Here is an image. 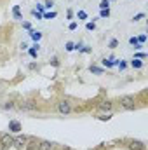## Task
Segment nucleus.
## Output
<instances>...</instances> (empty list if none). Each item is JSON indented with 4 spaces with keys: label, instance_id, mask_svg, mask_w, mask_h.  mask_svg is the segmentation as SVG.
<instances>
[{
    "label": "nucleus",
    "instance_id": "nucleus-1",
    "mask_svg": "<svg viewBox=\"0 0 148 150\" xmlns=\"http://www.w3.org/2000/svg\"><path fill=\"white\" fill-rule=\"evenodd\" d=\"M120 107L125 108V110H134L136 108V101L132 96H122L120 98Z\"/></svg>",
    "mask_w": 148,
    "mask_h": 150
},
{
    "label": "nucleus",
    "instance_id": "nucleus-2",
    "mask_svg": "<svg viewBox=\"0 0 148 150\" xmlns=\"http://www.w3.org/2000/svg\"><path fill=\"white\" fill-rule=\"evenodd\" d=\"M58 110H59L61 115H68V113L72 112V105H70V101H66V100L59 101V103H58Z\"/></svg>",
    "mask_w": 148,
    "mask_h": 150
},
{
    "label": "nucleus",
    "instance_id": "nucleus-3",
    "mask_svg": "<svg viewBox=\"0 0 148 150\" xmlns=\"http://www.w3.org/2000/svg\"><path fill=\"white\" fill-rule=\"evenodd\" d=\"M0 143H2V147H12L14 145V136L9 134V133H5V134L0 136Z\"/></svg>",
    "mask_w": 148,
    "mask_h": 150
},
{
    "label": "nucleus",
    "instance_id": "nucleus-4",
    "mask_svg": "<svg viewBox=\"0 0 148 150\" xmlns=\"http://www.w3.org/2000/svg\"><path fill=\"white\" fill-rule=\"evenodd\" d=\"M9 131H11V133H19V131H23L21 122H18V120H11V122H9Z\"/></svg>",
    "mask_w": 148,
    "mask_h": 150
},
{
    "label": "nucleus",
    "instance_id": "nucleus-5",
    "mask_svg": "<svg viewBox=\"0 0 148 150\" xmlns=\"http://www.w3.org/2000/svg\"><path fill=\"white\" fill-rule=\"evenodd\" d=\"M19 108H21V110H37V105L32 103V101H25V103L19 105Z\"/></svg>",
    "mask_w": 148,
    "mask_h": 150
},
{
    "label": "nucleus",
    "instance_id": "nucleus-6",
    "mask_svg": "<svg viewBox=\"0 0 148 150\" xmlns=\"http://www.w3.org/2000/svg\"><path fill=\"white\" fill-rule=\"evenodd\" d=\"M26 142H28V138H26V136H18V138H14V145H16V147H19V149H21V147H25V145H26Z\"/></svg>",
    "mask_w": 148,
    "mask_h": 150
},
{
    "label": "nucleus",
    "instance_id": "nucleus-7",
    "mask_svg": "<svg viewBox=\"0 0 148 150\" xmlns=\"http://www.w3.org/2000/svg\"><path fill=\"white\" fill-rule=\"evenodd\" d=\"M52 145H54L52 142H40L37 150H52Z\"/></svg>",
    "mask_w": 148,
    "mask_h": 150
},
{
    "label": "nucleus",
    "instance_id": "nucleus-8",
    "mask_svg": "<svg viewBox=\"0 0 148 150\" xmlns=\"http://www.w3.org/2000/svg\"><path fill=\"white\" fill-rule=\"evenodd\" d=\"M30 37L33 38L35 42H38V40L42 38V33H40V32H37V30H30Z\"/></svg>",
    "mask_w": 148,
    "mask_h": 150
},
{
    "label": "nucleus",
    "instance_id": "nucleus-9",
    "mask_svg": "<svg viewBox=\"0 0 148 150\" xmlns=\"http://www.w3.org/2000/svg\"><path fill=\"white\" fill-rule=\"evenodd\" d=\"M131 67H132V68H141V67H143V59L134 58V59L131 61Z\"/></svg>",
    "mask_w": 148,
    "mask_h": 150
},
{
    "label": "nucleus",
    "instance_id": "nucleus-10",
    "mask_svg": "<svg viewBox=\"0 0 148 150\" xmlns=\"http://www.w3.org/2000/svg\"><path fill=\"white\" fill-rule=\"evenodd\" d=\"M12 14H14V18H16V19H21V11H19V5H14Z\"/></svg>",
    "mask_w": 148,
    "mask_h": 150
},
{
    "label": "nucleus",
    "instance_id": "nucleus-11",
    "mask_svg": "<svg viewBox=\"0 0 148 150\" xmlns=\"http://www.w3.org/2000/svg\"><path fill=\"white\" fill-rule=\"evenodd\" d=\"M98 119H99V120H110L111 113L110 112H108V113H101V115H98Z\"/></svg>",
    "mask_w": 148,
    "mask_h": 150
},
{
    "label": "nucleus",
    "instance_id": "nucleus-12",
    "mask_svg": "<svg viewBox=\"0 0 148 150\" xmlns=\"http://www.w3.org/2000/svg\"><path fill=\"white\" fill-rule=\"evenodd\" d=\"M108 5H110V0H101L99 9H101V11H103V9H108Z\"/></svg>",
    "mask_w": 148,
    "mask_h": 150
},
{
    "label": "nucleus",
    "instance_id": "nucleus-13",
    "mask_svg": "<svg viewBox=\"0 0 148 150\" xmlns=\"http://www.w3.org/2000/svg\"><path fill=\"white\" fill-rule=\"evenodd\" d=\"M45 19H52V18H56V12L52 11V12H45V14H42Z\"/></svg>",
    "mask_w": 148,
    "mask_h": 150
},
{
    "label": "nucleus",
    "instance_id": "nucleus-14",
    "mask_svg": "<svg viewBox=\"0 0 148 150\" xmlns=\"http://www.w3.org/2000/svg\"><path fill=\"white\" fill-rule=\"evenodd\" d=\"M89 70H91V72H92V74H103V68H98V67H91V68H89Z\"/></svg>",
    "mask_w": 148,
    "mask_h": 150
},
{
    "label": "nucleus",
    "instance_id": "nucleus-15",
    "mask_svg": "<svg viewBox=\"0 0 148 150\" xmlns=\"http://www.w3.org/2000/svg\"><path fill=\"white\" fill-rule=\"evenodd\" d=\"M52 5H54V2H52V0H45V2H44V9H51Z\"/></svg>",
    "mask_w": 148,
    "mask_h": 150
},
{
    "label": "nucleus",
    "instance_id": "nucleus-16",
    "mask_svg": "<svg viewBox=\"0 0 148 150\" xmlns=\"http://www.w3.org/2000/svg\"><path fill=\"white\" fill-rule=\"evenodd\" d=\"M78 19H87V12H84V11H78Z\"/></svg>",
    "mask_w": 148,
    "mask_h": 150
},
{
    "label": "nucleus",
    "instance_id": "nucleus-17",
    "mask_svg": "<svg viewBox=\"0 0 148 150\" xmlns=\"http://www.w3.org/2000/svg\"><path fill=\"white\" fill-rule=\"evenodd\" d=\"M117 67H118L120 70H125V67H127V63H125V61H117Z\"/></svg>",
    "mask_w": 148,
    "mask_h": 150
},
{
    "label": "nucleus",
    "instance_id": "nucleus-18",
    "mask_svg": "<svg viewBox=\"0 0 148 150\" xmlns=\"http://www.w3.org/2000/svg\"><path fill=\"white\" fill-rule=\"evenodd\" d=\"M110 16V9H103L101 11V18H108Z\"/></svg>",
    "mask_w": 148,
    "mask_h": 150
},
{
    "label": "nucleus",
    "instance_id": "nucleus-19",
    "mask_svg": "<svg viewBox=\"0 0 148 150\" xmlns=\"http://www.w3.org/2000/svg\"><path fill=\"white\" fill-rule=\"evenodd\" d=\"M51 65L58 68V67H59V59H58V58H52V59H51Z\"/></svg>",
    "mask_w": 148,
    "mask_h": 150
},
{
    "label": "nucleus",
    "instance_id": "nucleus-20",
    "mask_svg": "<svg viewBox=\"0 0 148 150\" xmlns=\"http://www.w3.org/2000/svg\"><path fill=\"white\" fill-rule=\"evenodd\" d=\"M73 49H75L73 42H66V51H73Z\"/></svg>",
    "mask_w": 148,
    "mask_h": 150
},
{
    "label": "nucleus",
    "instance_id": "nucleus-21",
    "mask_svg": "<svg viewBox=\"0 0 148 150\" xmlns=\"http://www.w3.org/2000/svg\"><path fill=\"white\" fill-rule=\"evenodd\" d=\"M30 56H32V58H37V56H38V51L32 47V49H30Z\"/></svg>",
    "mask_w": 148,
    "mask_h": 150
},
{
    "label": "nucleus",
    "instance_id": "nucleus-22",
    "mask_svg": "<svg viewBox=\"0 0 148 150\" xmlns=\"http://www.w3.org/2000/svg\"><path fill=\"white\" fill-rule=\"evenodd\" d=\"M143 18H145V12H140V14L134 16V21H140V19H143Z\"/></svg>",
    "mask_w": 148,
    "mask_h": 150
},
{
    "label": "nucleus",
    "instance_id": "nucleus-23",
    "mask_svg": "<svg viewBox=\"0 0 148 150\" xmlns=\"http://www.w3.org/2000/svg\"><path fill=\"white\" fill-rule=\"evenodd\" d=\"M129 44H131V45H138V38L131 37V38H129Z\"/></svg>",
    "mask_w": 148,
    "mask_h": 150
},
{
    "label": "nucleus",
    "instance_id": "nucleus-24",
    "mask_svg": "<svg viewBox=\"0 0 148 150\" xmlns=\"http://www.w3.org/2000/svg\"><path fill=\"white\" fill-rule=\"evenodd\" d=\"M117 45H118V42H117L115 38H113V40H110V49H115Z\"/></svg>",
    "mask_w": 148,
    "mask_h": 150
},
{
    "label": "nucleus",
    "instance_id": "nucleus-25",
    "mask_svg": "<svg viewBox=\"0 0 148 150\" xmlns=\"http://www.w3.org/2000/svg\"><path fill=\"white\" fill-rule=\"evenodd\" d=\"M85 28L91 32V30H94V28H96V25H94V23H87V25H85Z\"/></svg>",
    "mask_w": 148,
    "mask_h": 150
},
{
    "label": "nucleus",
    "instance_id": "nucleus-26",
    "mask_svg": "<svg viewBox=\"0 0 148 150\" xmlns=\"http://www.w3.org/2000/svg\"><path fill=\"white\" fill-rule=\"evenodd\" d=\"M4 108H5V110H11V108H14V103H11V101H9V103H5V105H4Z\"/></svg>",
    "mask_w": 148,
    "mask_h": 150
},
{
    "label": "nucleus",
    "instance_id": "nucleus-27",
    "mask_svg": "<svg viewBox=\"0 0 148 150\" xmlns=\"http://www.w3.org/2000/svg\"><path fill=\"white\" fill-rule=\"evenodd\" d=\"M32 14H33V16H35V18H37V19H40V18H44V16H42V14H40V12H37V11H35V9H33V11H32Z\"/></svg>",
    "mask_w": 148,
    "mask_h": 150
},
{
    "label": "nucleus",
    "instance_id": "nucleus-28",
    "mask_svg": "<svg viewBox=\"0 0 148 150\" xmlns=\"http://www.w3.org/2000/svg\"><path fill=\"white\" fill-rule=\"evenodd\" d=\"M35 11L42 14V12H44V5H42V4H37V9H35Z\"/></svg>",
    "mask_w": 148,
    "mask_h": 150
},
{
    "label": "nucleus",
    "instance_id": "nucleus-29",
    "mask_svg": "<svg viewBox=\"0 0 148 150\" xmlns=\"http://www.w3.org/2000/svg\"><path fill=\"white\" fill-rule=\"evenodd\" d=\"M136 58H138V59H145V58H147V54H145V52H138V54H136Z\"/></svg>",
    "mask_w": 148,
    "mask_h": 150
},
{
    "label": "nucleus",
    "instance_id": "nucleus-30",
    "mask_svg": "<svg viewBox=\"0 0 148 150\" xmlns=\"http://www.w3.org/2000/svg\"><path fill=\"white\" fill-rule=\"evenodd\" d=\"M147 40V35H140V38H138V44H143Z\"/></svg>",
    "mask_w": 148,
    "mask_h": 150
},
{
    "label": "nucleus",
    "instance_id": "nucleus-31",
    "mask_svg": "<svg viewBox=\"0 0 148 150\" xmlns=\"http://www.w3.org/2000/svg\"><path fill=\"white\" fill-rule=\"evenodd\" d=\"M68 28H70L72 32H73V30H77V23H70V26H68Z\"/></svg>",
    "mask_w": 148,
    "mask_h": 150
},
{
    "label": "nucleus",
    "instance_id": "nucleus-32",
    "mask_svg": "<svg viewBox=\"0 0 148 150\" xmlns=\"http://www.w3.org/2000/svg\"><path fill=\"white\" fill-rule=\"evenodd\" d=\"M23 26H25L26 30H32V25H30V23H23Z\"/></svg>",
    "mask_w": 148,
    "mask_h": 150
}]
</instances>
